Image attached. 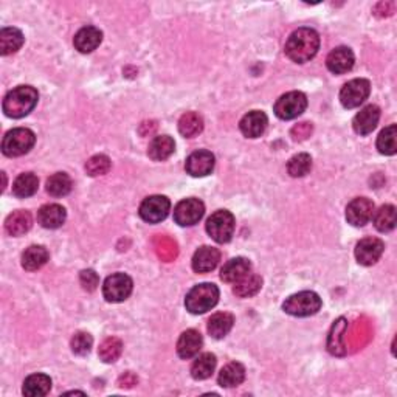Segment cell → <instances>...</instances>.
Segmentation results:
<instances>
[{
    "label": "cell",
    "mask_w": 397,
    "mask_h": 397,
    "mask_svg": "<svg viewBox=\"0 0 397 397\" xmlns=\"http://www.w3.org/2000/svg\"><path fill=\"white\" fill-rule=\"evenodd\" d=\"M214 155L210 151H205V149H200V151L193 152L190 157L186 159V173L193 175V177H205V175L211 174L214 169Z\"/></svg>",
    "instance_id": "5bb4252c"
},
{
    "label": "cell",
    "mask_w": 397,
    "mask_h": 397,
    "mask_svg": "<svg viewBox=\"0 0 397 397\" xmlns=\"http://www.w3.org/2000/svg\"><path fill=\"white\" fill-rule=\"evenodd\" d=\"M234 227H236L234 216L227 210L213 213L206 220V231L218 244L230 242L234 234Z\"/></svg>",
    "instance_id": "8992f818"
},
{
    "label": "cell",
    "mask_w": 397,
    "mask_h": 397,
    "mask_svg": "<svg viewBox=\"0 0 397 397\" xmlns=\"http://www.w3.org/2000/svg\"><path fill=\"white\" fill-rule=\"evenodd\" d=\"M204 344V338L196 329H188L180 335L177 342V354L180 359L190 360L194 355L199 354Z\"/></svg>",
    "instance_id": "d6986e66"
},
{
    "label": "cell",
    "mask_w": 397,
    "mask_h": 397,
    "mask_svg": "<svg viewBox=\"0 0 397 397\" xmlns=\"http://www.w3.org/2000/svg\"><path fill=\"white\" fill-rule=\"evenodd\" d=\"M39 188V179L33 173H24L12 184V194L19 199L33 196Z\"/></svg>",
    "instance_id": "f546056e"
},
{
    "label": "cell",
    "mask_w": 397,
    "mask_h": 397,
    "mask_svg": "<svg viewBox=\"0 0 397 397\" xmlns=\"http://www.w3.org/2000/svg\"><path fill=\"white\" fill-rule=\"evenodd\" d=\"M374 227L382 233L394 230L397 222V214L394 205H382L379 210L374 211Z\"/></svg>",
    "instance_id": "1f68e13d"
},
{
    "label": "cell",
    "mask_w": 397,
    "mask_h": 397,
    "mask_svg": "<svg viewBox=\"0 0 397 397\" xmlns=\"http://www.w3.org/2000/svg\"><path fill=\"white\" fill-rule=\"evenodd\" d=\"M220 261V252L214 247L204 245L194 253L193 256V270L196 273H208L214 270Z\"/></svg>",
    "instance_id": "44dd1931"
},
{
    "label": "cell",
    "mask_w": 397,
    "mask_h": 397,
    "mask_svg": "<svg viewBox=\"0 0 397 397\" xmlns=\"http://www.w3.org/2000/svg\"><path fill=\"white\" fill-rule=\"evenodd\" d=\"M216 355L211 353H204L200 354L196 360H194L191 367V376L196 380H205L208 377H211V374L216 369Z\"/></svg>",
    "instance_id": "4dcf8cb0"
},
{
    "label": "cell",
    "mask_w": 397,
    "mask_h": 397,
    "mask_svg": "<svg viewBox=\"0 0 397 397\" xmlns=\"http://www.w3.org/2000/svg\"><path fill=\"white\" fill-rule=\"evenodd\" d=\"M36 143V135L27 127H16L6 132L2 141V152L6 157H21L28 154Z\"/></svg>",
    "instance_id": "277c9868"
},
{
    "label": "cell",
    "mask_w": 397,
    "mask_h": 397,
    "mask_svg": "<svg viewBox=\"0 0 397 397\" xmlns=\"http://www.w3.org/2000/svg\"><path fill=\"white\" fill-rule=\"evenodd\" d=\"M261 285H263V278L259 275H255V273H249V275L244 276L240 281L234 284L233 292L240 298H247L256 295L259 289H261Z\"/></svg>",
    "instance_id": "e575fe53"
},
{
    "label": "cell",
    "mask_w": 397,
    "mask_h": 397,
    "mask_svg": "<svg viewBox=\"0 0 397 397\" xmlns=\"http://www.w3.org/2000/svg\"><path fill=\"white\" fill-rule=\"evenodd\" d=\"M252 270V264L247 258H233L220 270V279L224 283L236 284Z\"/></svg>",
    "instance_id": "7402d4cb"
},
{
    "label": "cell",
    "mask_w": 397,
    "mask_h": 397,
    "mask_svg": "<svg viewBox=\"0 0 397 397\" xmlns=\"http://www.w3.org/2000/svg\"><path fill=\"white\" fill-rule=\"evenodd\" d=\"M123 353V343L120 338L109 337L100 344L98 355L104 363H114L120 359Z\"/></svg>",
    "instance_id": "8d00e7d4"
},
{
    "label": "cell",
    "mask_w": 397,
    "mask_h": 397,
    "mask_svg": "<svg viewBox=\"0 0 397 397\" xmlns=\"http://www.w3.org/2000/svg\"><path fill=\"white\" fill-rule=\"evenodd\" d=\"M321 306L323 301L320 295L315 294V292L304 290L285 299L283 309L285 314L294 317H310L315 315L317 312L321 309Z\"/></svg>",
    "instance_id": "5b68a950"
},
{
    "label": "cell",
    "mask_w": 397,
    "mask_h": 397,
    "mask_svg": "<svg viewBox=\"0 0 397 397\" xmlns=\"http://www.w3.org/2000/svg\"><path fill=\"white\" fill-rule=\"evenodd\" d=\"M171 210V202L165 196H149L141 202L140 218L149 224H159L165 220Z\"/></svg>",
    "instance_id": "8fae6325"
},
{
    "label": "cell",
    "mask_w": 397,
    "mask_h": 397,
    "mask_svg": "<svg viewBox=\"0 0 397 397\" xmlns=\"http://www.w3.org/2000/svg\"><path fill=\"white\" fill-rule=\"evenodd\" d=\"M175 151V143L169 135H159L149 143L148 155L154 161H164L168 157H171Z\"/></svg>",
    "instance_id": "cb8c5ba5"
},
{
    "label": "cell",
    "mask_w": 397,
    "mask_h": 397,
    "mask_svg": "<svg viewBox=\"0 0 397 397\" xmlns=\"http://www.w3.org/2000/svg\"><path fill=\"white\" fill-rule=\"evenodd\" d=\"M204 131V118L197 112H186L182 115L179 121V132L186 136V139H193V136L199 135Z\"/></svg>",
    "instance_id": "d6a6232c"
},
{
    "label": "cell",
    "mask_w": 397,
    "mask_h": 397,
    "mask_svg": "<svg viewBox=\"0 0 397 397\" xmlns=\"http://www.w3.org/2000/svg\"><path fill=\"white\" fill-rule=\"evenodd\" d=\"M380 120V109L376 104H368L360 112L354 116L353 127L359 135H368L377 127V123Z\"/></svg>",
    "instance_id": "2e32d148"
},
{
    "label": "cell",
    "mask_w": 397,
    "mask_h": 397,
    "mask_svg": "<svg viewBox=\"0 0 397 397\" xmlns=\"http://www.w3.org/2000/svg\"><path fill=\"white\" fill-rule=\"evenodd\" d=\"M51 389V379L47 374H31L24 382L22 393L28 397L47 396Z\"/></svg>",
    "instance_id": "d4e9b609"
},
{
    "label": "cell",
    "mask_w": 397,
    "mask_h": 397,
    "mask_svg": "<svg viewBox=\"0 0 397 397\" xmlns=\"http://www.w3.org/2000/svg\"><path fill=\"white\" fill-rule=\"evenodd\" d=\"M205 205L199 199H184L174 208V220L180 227L196 225L204 218Z\"/></svg>",
    "instance_id": "30bf717a"
},
{
    "label": "cell",
    "mask_w": 397,
    "mask_h": 397,
    "mask_svg": "<svg viewBox=\"0 0 397 397\" xmlns=\"http://www.w3.org/2000/svg\"><path fill=\"white\" fill-rule=\"evenodd\" d=\"M374 216V202L368 197H357L346 206V219L351 225L363 227Z\"/></svg>",
    "instance_id": "7c38bea8"
},
{
    "label": "cell",
    "mask_w": 397,
    "mask_h": 397,
    "mask_svg": "<svg viewBox=\"0 0 397 397\" xmlns=\"http://www.w3.org/2000/svg\"><path fill=\"white\" fill-rule=\"evenodd\" d=\"M355 56L349 47H337L326 58L328 70L334 75H343L354 67Z\"/></svg>",
    "instance_id": "9a60e30c"
},
{
    "label": "cell",
    "mask_w": 397,
    "mask_h": 397,
    "mask_svg": "<svg viewBox=\"0 0 397 397\" xmlns=\"http://www.w3.org/2000/svg\"><path fill=\"white\" fill-rule=\"evenodd\" d=\"M31 214L28 211L19 210L11 213L8 218L5 220V230L11 236H22V234L27 233L31 229Z\"/></svg>",
    "instance_id": "484cf974"
},
{
    "label": "cell",
    "mask_w": 397,
    "mask_h": 397,
    "mask_svg": "<svg viewBox=\"0 0 397 397\" xmlns=\"http://www.w3.org/2000/svg\"><path fill=\"white\" fill-rule=\"evenodd\" d=\"M67 213L66 208L58 205V204H48L41 206V210L37 211V222L41 224L44 229L55 230L66 222Z\"/></svg>",
    "instance_id": "ac0fdd59"
},
{
    "label": "cell",
    "mask_w": 397,
    "mask_h": 397,
    "mask_svg": "<svg viewBox=\"0 0 397 397\" xmlns=\"http://www.w3.org/2000/svg\"><path fill=\"white\" fill-rule=\"evenodd\" d=\"M385 250V244L379 238H364L355 247V259L360 265H374Z\"/></svg>",
    "instance_id": "4fadbf2b"
},
{
    "label": "cell",
    "mask_w": 397,
    "mask_h": 397,
    "mask_svg": "<svg viewBox=\"0 0 397 397\" xmlns=\"http://www.w3.org/2000/svg\"><path fill=\"white\" fill-rule=\"evenodd\" d=\"M48 252L42 245H31L22 255V267L28 272L39 270L48 261Z\"/></svg>",
    "instance_id": "83f0119b"
},
{
    "label": "cell",
    "mask_w": 397,
    "mask_h": 397,
    "mask_svg": "<svg viewBox=\"0 0 397 397\" xmlns=\"http://www.w3.org/2000/svg\"><path fill=\"white\" fill-rule=\"evenodd\" d=\"M320 48V36L312 28H298L285 42V55L297 64L310 61Z\"/></svg>",
    "instance_id": "6da1fadb"
},
{
    "label": "cell",
    "mask_w": 397,
    "mask_h": 397,
    "mask_svg": "<svg viewBox=\"0 0 397 397\" xmlns=\"http://www.w3.org/2000/svg\"><path fill=\"white\" fill-rule=\"evenodd\" d=\"M377 149L383 155H394L397 152V126L391 125L383 129L377 136Z\"/></svg>",
    "instance_id": "d590c367"
},
{
    "label": "cell",
    "mask_w": 397,
    "mask_h": 397,
    "mask_svg": "<svg viewBox=\"0 0 397 397\" xmlns=\"http://www.w3.org/2000/svg\"><path fill=\"white\" fill-rule=\"evenodd\" d=\"M80 281H81V285H82L84 290L94 292L96 288H98L100 278H98V275H96L94 270L89 269V270H82L81 272Z\"/></svg>",
    "instance_id": "60d3db41"
},
{
    "label": "cell",
    "mask_w": 397,
    "mask_h": 397,
    "mask_svg": "<svg viewBox=\"0 0 397 397\" xmlns=\"http://www.w3.org/2000/svg\"><path fill=\"white\" fill-rule=\"evenodd\" d=\"M312 169V157L309 154H297L289 160L288 173L292 177H304Z\"/></svg>",
    "instance_id": "74e56055"
},
{
    "label": "cell",
    "mask_w": 397,
    "mask_h": 397,
    "mask_svg": "<svg viewBox=\"0 0 397 397\" xmlns=\"http://www.w3.org/2000/svg\"><path fill=\"white\" fill-rule=\"evenodd\" d=\"M103 42V33L101 30L96 27H84L75 35L73 45L80 53H92L94 50L100 47Z\"/></svg>",
    "instance_id": "ffe728a7"
},
{
    "label": "cell",
    "mask_w": 397,
    "mask_h": 397,
    "mask_svg": "<svg viewBox=\"0 0 397 397\" xmlns=\"http://www.w3.org/2000/svg\"><path fill=\"white\" fill-rule=\"evenodd\" d=\"M24 45V35L17 28H2L0 31V55L6 56L16 51Z\"/></svg>",
    "instance_id": "f1b7e54d"
},
{
    "label": "cell",
    "mask_w": 397,
    "mask_h": 397,
    "mask_svg": "<svg viewBox=\"0 0 397 397\" xmlns=\"http://www.w3.org/2000/svg\"><path fill=\"white\" fill-rule=\"evenodd\" d=\"M245 380V368L242 363L231 362L220 369L218 382L222 388H233Z\"/></svg>",
    "instance_id": "603a6c76"
},
{
    "label": "cell",
    "mask_w": 397,
    "mask_h": 397,
    "mask_svg": "<svg viewBox=\"0 0 397 397\" xmlns=\"http://www.w3.org/2000/svg\"><path fill=\"white\" fill-rule=\"evenodd\" d=\"M308 107V98L303 92H289L275 103V115L281 120H294L301 115Z\"/></svg>",
    "instance_id": "9c48e42d"
},
{
    "label": "cell",
    "mask_w": 397,
    "mask_h": 397,
    "mask_svg": "<svg viewBox=\"0 0 397 397\" xmlns=\"http://www.w3.org/2000/svg\"><path fill=\"white\" fill-rule=\"evenodd\" d=\"M219 301V289L216 284L204 283L197 284L188 292L185 298V308L193 315H200L211 310Z\"/></svg>",
    "instance_id": "3957f363"
},
{
    "label": "cell",
    "mask_w": 397,
    "mask_h": 397,
    "mask_svg": "<svg viewBox=\"0 0 397 397\" xmlns=\"http://www.w3.org/2000/svg\"><path fill=\"white\" fill-rule=\"evenodd\" d=\"M267 125H269V120H267V115L264 112L252 110V112L242 116V120L239 123V129L247 139H258L265 132Z\"/></svg>",
    "instance_id": "e0dca14e"
},
{
    "label": "cell",
    "mask_w": 397,
    "mask_h": 397,
    "mask_svg": "<svg viewBox=\"0 0 397 397\" xmlns=\"http://www.w3.org/2000/svg\"><path fill=\"white\" fill-rule=\"evenodd\" d=\"M71 179L66 173H56L47 180V193L53 197H64L71 191Z\"/></svg>",
    "instance_id": "836d02e7"
},
{
    "label": "cell",
    "mask_w": 397,
    "mask_h": 397,
    "mask_svg": "<svg viewBox=\"0 0 397 397\" xmlns=\"http://www.w3.org/2000/svg\"><path fill=\"white\" fill-rule=\"evenodd\" d=\"M371 94V84L368 80L363 78H355L349 82L344 84L340 90V103L343 107L355 109L360 107L362 104L368 100Z\"/></svg>",
    "instance_id": "ba28073f"
},
{
    "label": "cell",
    "mask_w": 397,
    "mask_h": 397,
    "mask_svg": "<svg viewBox=\"0 0 397 397\" xmlns=\"http://www.w3.org/2000/svg\"><path fill=\"white\" fill-rule=\"evenodd\" d=\"M92 344L94 338L87 332H76L73 338H71V351L76 355H87L90 349H92Z\"/></svg>",
    "instance_id": "ab89813d"
},
{
    "label": "cell",
    "mask_w": 397,
    "mask_h": 397,
    "mask_svg": "<svg viewBox=\"0 0 397 397\" xmlns=\"http://www.w3.org/2000/svg\"><path fill=\"white\" fill-rule=\"evenodd\" d=\"M234 323V317L229 312H218L214 314L210 320H208V334H210L213 338L216 340H220L229 335V332L233 328Z\"/></svg>",
    "instance_id": "4316f807"
},
{
    "label": "cell",
    "mask_w": 397,
    "mask_h": 397,
    "mask_svg": "<svg viewBox=\"0 0 397 397\" xmlns=\"http://www.w3.org/2000/svg\"><path fill=\"white\" fill-rule=\"evenodd\" d=\"M110 166V159L107 155H94V157H90L86 164V173L90 175V177H98V175H104L109 173Z\"/></svg>",
    "instance_id": "f35d334b"
},
{
    "label": "cell",
    "mask_w": 397,
    "mask_h": 397,
    "mask_svg": "<svg viewBox=\"0 0 397 397\" xmlns=\"http://www.w3.org/2000/svg\"><path fill=\"white\" fill-rule=\"evenodd\" d=\"M134 283L126 273H114L103 284V295L109 303H121L131 297Z\"/></svg>",
    "instance_id": "52a82bcc"
},
{
    "label": "cell",
    "mask_w": 397,
    "mask_h": 397,
    "mask_svg": "<svg viewBox=\"0 0 397 397\" xmlns=\"http://www.w3.org/2000/svg\"><path fill=\"white\" fill-rule=\"evenodd\" d=\"M39 94L31 86H19L6 94L3 98V112L10 118H24L36 107Z\"/></svg>",
    "instance_id": "7a4b0ae2"
}]
</instances>
